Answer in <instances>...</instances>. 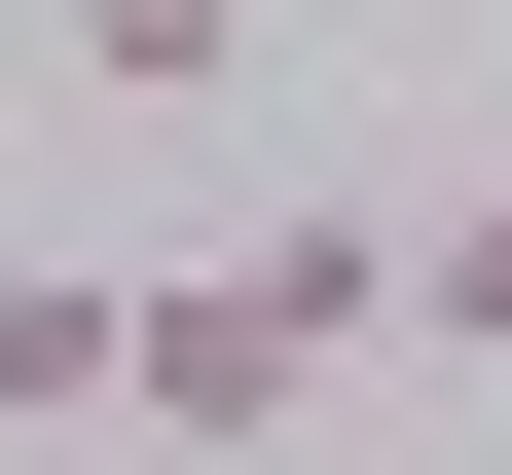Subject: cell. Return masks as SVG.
<instances>
[{
    "label": "cell",
    "mask_w": 512,
    "mask_h": 475,
    "mask_svg": "<svg viewBox=\"0 0 512 475\" xmlns=\"http://www.w3.org/2000/svg\"><path fill=\"white\" fill-rule=\"evenodd\" d=\"M366 329H403V220H330V183H293L256 256H183V293H147V439H293Z\"/></svg>",
    "instance_id": "1"
},
{
    "label": "cell",
    "mask_w": 512,
    "mask_h": 475,
    "mask_svg": "<svg viewBox=\"0 0 512 475\" xmlns=\"http://www.w3.org/2000/svg\"><path fill=\"white\" fill-rule=\"evenodd\" d=\"M110 402H147V293L110 256H0V439H110Z\"/></svg>",
    "instance_id": "2"
},
{
    "label": "cell",
    "mask_w": 512,
    "mask_h": 475,
    "mask_svg": "<svg viewBox=\"0 0 512 475\" xmlns=\"http://www.w3.org/2000/svg\"><path fill=\"white\" fill-rule=\"evenodd\" d=\"M37 37H74V110H110V147H183V110H256V0H37Z\"/></svg>",
    "instance_id": "3"
},
{
    "label": "cell",
    "mask_w": 512,
    "mask_h": 475,
    "mask_svg": "<svg viewBox=\"0 0 512 475\" xmlns=\"http://www.w3.org/2000/svg\"><path fill=\"white\" fill-rule=\"evenodd\" d=\"M403 293H439V329H476V366H512V183H476V220H439V256H403Z\"/></svg>",
    "instance_id": "4"
}]
</instances>
